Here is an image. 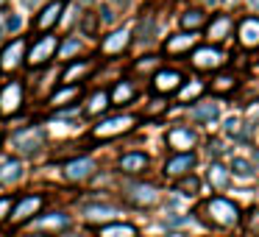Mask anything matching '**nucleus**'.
Listing matches in <instances>:
<instances>
[{
  "label": "nucleus",
  "instance_id": "1",
  "mask_svg": "<svg viewBox=\"0 0 259 237\" xmlns=\"http://www.w3.org/2000/svg\"><path fill=\"white\" fill-rule=\"evenodd\" d=\"M203 215H209V223L220 226V229H231L240 220V209L229 198H209L206 207H203Z\"/></svg>",
  "mask_w": 259,
  "mask_h": 237
},
{
  "label": "nucleus",
  "instance_id": "2",
  "mask_svg": "<svg viewBox=\"0 0 259 237\" xmlns=\"http://www.w3.org/2000/svg\"><path fill=\"white\" fill-rule=\"evenodd\" d=\"M14 151L17 153H25V156H36V153L45 148V131L39 129V126H28V129L17 131L12 140Z\"/></svg>",
  "mask_w": 259,
  "mask_h": 237
},
{
  "label": "nucleus",
  "instance_id": "3",
  "mask_svg": "<svg viewBox=\"0 0 259 237\" xmlns=\"http://www.w3.org/2000/svg\"><path fill=\"white\" fill-rule=\"evenodd\" d=\"M134 126H137V120L131 117V114H114V117H106L98 126H92L90 134L95 137V140H109V137H120V134H125V131H131Z\"/></svg>",
  "mask_w": 259,
  "mask_h": 237
},
{
  "label": "nucleus",
  "instance_id": "4",
  "mask_svg": "<svg viewBox=\"0 0 259 237\" xmlns=\"http://www.w3.org/2000/svg\"><path fill=\"white\" fill-rule=\"evenodd\" d=\"M25 92H23V81H6L0 87V117H12L23 109Z\"/></svg>",
  "mask_w": 259,
  "mask_h": 237
},
{
  "label": "nucleus",
  "instance_id": "5",
  "mask_svg": "<svg viewBox=\"0 0 259 237\" xmlns=\"http://www.w3.org/2000/svg\"><path fill=\"white\" fill-rule=\"evenodd\" d=\"M184 84V73L176 67H162L151 75V90L159 95H167V92H179Z\"/></svg>",
  "mask_w": 259,
  "mask_h": 237
},
{
  "label": "nucleus",
  "instance_id": "6",
  "mask_svg": "<svg viewBox=\"0 0 259 237\" xmlns=\"http://www.w3.org/2000/svg\"><path fill=\"white\" fill-rule=\"evenodd\" d=\"M125 195H128V201L134 207L148 209L159 201V187L148 184V181H131V184H125Z\"/></svg>",
  "mask_w": 259,
  "mask_h": 237
},
{
  "label": "nucleus",
  "instance_id": "7",
  "mask_svg": "<svg viewBox=\"0 0 259 237\" xmlns=\"http://www.w3.org/2000/svg\"><path fill=\"white\" fill-rule=\"evenodd\" d=\"M42 207H45V195H39V192H34V195H23L17 201V207L9 212V220H12V223H25V220H31L34 215H39Z\"/></svg>",
  "mask_w": 259,
  "mask_h": 237
},
{
  "label": "nucleus",
  "instance_id": "8",
  "mask_svg": "<svg viewBox=\"0 0 259 237\" xmlns=\"http://www.w3.org/2000/svg\"><path fill=\"white\" fill-rule=\"evenodd\" d=\"M226 64V53L218 51L214 45L192 48V67L195 70H218Z\"/></svg>",
  "mask_w": 259,
  "mask_h": 237
},
{
  "label": "nucleus",
  "instance_id": "9",
  "mask_svg": "<svg viewBox=\"0 0 259 237\" xmlns=\"http://www.w3.org/2000/svg\"><path fill=\"white\" fill-rule=\"evenodd\" d=\"M56 48H59V40L56 36H39V40L34 42V48L28 51V64L31 67H39V64L51 62L53 56H56Z\"/></svg>",
  "mask_w": 259,
  "mask_h": 237
},
{
  "label": "nucleus",
  "instance_id": "10",
  "mask_svg": "<svg viewBox=\"0 0 259 237\" xmlns=\"http://www.w3.org/2000/svg\"><path fill=\"white\" fill-rule=\"evenodd\" d=\"M23 56H25V40L17 36V40H12L9 45H3V51H0V70L14 73V70L23 64Z\"/></svg>",
  "mask_w": 259,
  "mask_h": 237
},
{
  "label": "nucleus",
  "instance_id": "11",
  "mask_svg": "<svg viewBox=\"0 0 259 237\" xmlns=\"http://www.w3.org/2000/svg\"><path fill=\"white\" fill-rule=\"evenodd\" d=\"M167 142H170V148H173L176 153L192 151V148H195V142H198V134L192 129H187V126H176V129H170Z\"/></svg>",
  "mask_w": 259,
  "mask_h": 237
},
{
  "label": "nucleus",
  "instance_id": "12",
  "mask_svg": "<svg viewBox=\"0 0 259 237\" xmlns=\"http://www.w3.org/2000/svg\"><path fill=\"white\" fill-rule=\"evenodd\" d=\"M95 70V62L92 59H70L67 67L62 73V84H78L84 75H90Z\"/></svg>",
  "mask_w": 259,
  "mask_h": 237
},
{
  "label": "nucleus",
  "instance_id": "13",
  "mask_svg": "<svg viewBox=\"0 0 259 237\" xmlns=\"http://www.w3.org/2000/svg\"><path fill=\"white\" fill-rule=\"evenodd\" d=\"M192 168H195V153H192V151H181V153H176L173 159H167L164 173L173 176V179H181V176H187Z\"/></svg>",
  "mask_w": 259,
  "mask_h": 237
},
{
  "label": "nucleus",
  "instance_id": "14",
  "mask_svg": "<svg viewBox=\"0 0 259 237\" xmlns=\"http://www.w3.org/2000/svg\"><path fill=\"white\" fill-rule=\"evenodd\" d=\"M237 36H240L242 48H259V17H245L237 25Z\"/></svg>",
  "mask_w": 259,
  "mask_h": 237
},
{
  "label": "nucleus",
  "instance_id": "15",
  "mask_svg": "<svg viewBox=\"0 0 259 237\" xmlns=\"http://www.w3.org/2000/svg\"><path fill=\"white\" fill-rule=\"evenodd\" d=\"M62 12H64V3L62 0H53V3H48L45 9H42L39 14H36V31H51L53 25L62 20Z\"/></svg>",
  "mask_w": 259,
  "mask_h": 237
},
{
  "label": "nucleus",
  "instance_id": "16",
  "mask_svg": "<svg viewBox=\"0 0 259 237\" xmlns=\"http://www.w3.org/2000/svg\"><path fill=\"white\" fill-rule=\"evenodd\" d=\"M148 153H142V151H131V153H123L120 156V170L123 173H128V176H140V173H145L148 170Z\"/></svg>",
  "mask_w": 259,
  "mask_h": 237
},
{
  "label": "nucleus",
  "instance_id": "17",
  "mask_svg": "<svg viewBox=\"0 0 259 237\" xmlns=\"http://www.w3.org/2000/svg\"><path fill=\"white\" fill-rule=\"evenodd\" d=\"M62 173H64V179H67V181H81V179H87V176L95 173V162H92V159H87V156L73 159V162L64 165Z\"/></svg>",
  "mask_w": 259,
  "mask_h": 237
},
{
  "label": "nucleus",
  "instance_id": "18",
  "mask_svg": "<svg viewBox=\"0 0 259 237\" xmlns=\"http://www.w3.org/2000/svg\"><path fill=\"white\" fill-rule=\"evenodd\" d=\"M128 42H131V31L128 28H117L103 40L101 51L106 53V56H114V53H123L125 48H128Z\"/></svg>",
  "mask_w": 259,
  "mask_h": 237
},
{
  "label": "nucleus",
  "instance_id": "19",
  "mask_svg": "<svg viewBox=\"0 0 259 237\" xmlns=\"http://www.w3.org/2000/svg\"><path fill=\"white\" fill-rule=\"evenodd\" d=\"M134 98H137V87H134V81H128V78L117 81V84L112 87V92H109V103H112V106H125V103H131Z\"/></svg>",
  "mask_w": 259,
  "mask_h": 237
},
{
  "label": "nucleus",
  "instance_id": "20",
  "mask_svg": "<svg viewBox=\"0 0 259 237\" xmlns=\"http://www.w3.org/2000/svg\"><path fill=\"white\" fill-rule=\"evenodd\" d=\"M198 42V31H181V34H173L167 42H164V53H184L192 51Z\"/></svg>",
  "mask_w": 259,
  "mask_h": 237
},
{
  "label": "nucleus",
  "instance_id": "21",
  "mask_svg": "<svg viewBox=\"0 0 259 237\" xmlns=\"http://www.w3.org/2000/svg\"><path fill=\"white\" fill-rule=\"evenodd\" d=\"M229 34H231V17L229 14H214L209 28H206V40L209 42H223Z\"/></svg>",
  "mask_w": 259,
  "mask_h": 237
},
{
  "label": "nucleus",
  "instance_id": "22",
  "mask_svg": "<svg viewBox=\"0 0 259 237\" xmlns=\"http://www.w3.org/2000/svg\"><path fill=\"white\" fill-rule=\"evenodd\" d=\"M114 215H120L112 204H87L84 207V218L87 223H103V220H112Z\"/></svg>",
  "mask_w": 259,
  "mask_h": 237
},
{
  "label": "nucleus",
  "instance_id": "23",
  "mask_svg": "<svg viewBox=\"0 0 259 237\" xmlns=\"http://www.w3.org/2000/svg\"><path fill=\"white\" fill-rule=\"evenodd\" d=\"M25 173V165L20 159H3L0 162V184H14Z\"/></svg>",
  "mask_w": 259,
  "mask_h": 237
},
{
  "label": "nucleus",
  "instance_id": "24",
  "mask_svg": "<svg viewBox=\"0 0 259 237\" xmlns=\"http://www.w3.org/2000/svg\"><path fill=\"white\" fill-rule=\"evenodd\" d=\"M36 229L39 231H56V229H67L70 226V215L64 212H51V215H42V218H36Z\"/></svg>",
  "mask_w": 259,
  "mask_h": 237
},
{
  "label": "nucleus",
  "instance_id": "25",
  "mask_svg": "<svg viewBox=\"0 0 259 237\" xmlns=\"http://www.w3.org/2000/svg\"><path fill=\"white\" fill-rule=\"evenodd\" d=\"M206 179H209V184H212L214 190H226V187L231 184V170L223 168L220 162H212V168L206 170Z\"/></svg>",
  "mask_w": 259,
  "mask_h": 237
},
{
  "label": "nucleus",
  "instance_id": "26",
  "mask_svg": "<svg viewBox=\"0 0 259 237\" xmlns=\"http://www.w3.org/2000/svg\"><path fill=\"white\" fill-rule=\"evenodd\" d=\"M203 23H206V12H203V9H187L179 17V25L184 31H201Z\"/></svg>",
  "mask_w": 259,
  "mask_h": 237
},
{
  "label": "nucleus",
  "instance_id": "27",
  "mask_svg": "<svg viewBox=\"0 0 259 237\" xmlns=\"http://www.w3.org/2000/svg\"><path fill=\"white\" fill-rule=\"evenodd\" d=\"M109 109V92L106 90H98L90 95V101H87V117H98V114H103Z\"/></svg>",
  "mask_w": 259,
  "mask_h": 237
},
{
  "label": "nucleus",
  "instance_id": "28",
  "mask_svg": "<svg viewBox=\"0 0 259 237\" xmlns=\"http://www.w3.org/2000/svg\"><path fill=\"white\" fill-rule=\"evenodd\" d=\"M156 17H151V14H145V17L140 20V25H137V36H140V45H151L153 36H156Z\"/></svg>",
  "mask_w": 259,
  "mask_h": 237
},
{
  "label": "nucleus",
  "instance_id": "29",
  "mask_svg": "<svg viewBox=\"0 0 259 237\" xmlns=\"http://www.w3.org/2000/svg\"><path fill=\"white\" fill-rule=\"evenodd\" d=\"M98 237H140V231L131 223H106L98 231Z\"/></svg>",
  "mask_w": 259,
  "mask_h": 237
},
{
  "label": "nucleus",
  "instance_id": "30",
  "mask_svg": "<svg viewBox=\"0 0 259 237\" xmlns=\"http://www.w3.org/2000/svg\"><path fill=\"white\" fill-rule=\"evenodd\" d=\"M78 95H81V87L78 84H64L59 92H53V95H51V106H64V103L75 101Z\"/></svg>",
  "mask_w": 259,
  "mask_h": 237
},
{
  "label": "nucleus",
  "instance_id": "31",
  "mask_svg": "<svg viewBox=\"0 0 259 237\" xmlns=\"http://www.w3.org/2000/svg\"><path fill=\"white\" fill-rule=\"evenodd\" d=\"M218 112H220L218 103H209V101H203V103L198 101L195 106H192V117H195L198 123H212V120L218 117Z\"/></svg>",
  "mask_w": 259,
  "mask_h": 237
},
{
  "label": "nucleus",
  "instance_id": "32",
  "mask_svg": "<svg viewBox=\"0 0 259 237\" xmlns=\"http://www.w3.org/2000/svg\"><path fill=\"white\" fill-rule=\"evenodd\" d=\"M81 48H84V45H81V40H75V36H67L64 42H59L56 51H59V59H67V62H70L73 56H78V53H81Z\"/></svg>",
  "mask_w": 259,
  "mask_h": 237
},
{
  "label": "nucleus",
  "instance_id": "33",
  "mask_svg": "<svg viewBox=\"0 0 259 237\" xmlns=\"http://www.w3.org/2000/svg\"><path fill=\"white\" fill-rule=\"evenodd\" d=\"M203 92V84L201 81H195V78H184V90H179V101H184V103H190L195 95H201Z\"/></svg>",
  "mask_w": 259,
  "mask_h": 237
},
{
  "label": "nucleus",
  "instance_id": "34",
  "mask_svg": "<svg viewBox=\"0 0 259 237\" xmlns=\"http://www.w3.org/2000/svg\"><path fill=\"white\" fill-rule=\"evenodd\" d=\"M212 90L214 92H231V90H237V75H231V73H223V75H214V81H212Z\"/></svg>",
  "mask_w": 259,
  "mask_h": 237
},
{
  "label": "nucleus",
  "instance_id": "35",
  "mask_svg": "<svg viewBox=\"0 0 259 237\" xmlns=\"http://www.w3.org/2000/svg\"><path fill=\"white\" fill-rule=\"evenodd\" d=\"M231 173L240 176V179H253V176H256V170H253V165L248 162V159L237 156L234 162H231Z\"/></svg>",
  "mask_w": 259,
  "mask_h": 237
},
{
  "label": "nucleus",
  "instance_id": "36",
  "mask_svg": "<svg viewBox=\"0 0 259 237\" xmlns=\"http://www.w3.org/2000/svg\"><path fill=\"white\" fill-rule=\"evenodd\" d=\"M176 190H179V192H187V195H195V192L201 190V181H198L195 176L187 173V176H181V179L176 181Z\"/></svg>",
  "mask_w": 259,
  "mask_h": 237
},
{
  "label": "nucleus",
  "instance_id": "37",
  "mask_svg": "<svg viewBox=\"0 0 259 237\" xmlns=\"http://www.w3.org/2000/svg\"><path fill=\"white\" fill-rule=\"evenodd\" d=\"M95 31H98V17H95V12H81V34L90 36V34H95Z\"/></svg>",
  "mask_w": 259,
  "mask_h": 237
},
{
  "label": "nucleus",
  "instance_id": "38",
  "mask_svg": "<svg viewBox=\"0 0 259 237\" xmlns=\"http://www.w3.org/2000/svg\"><path fill=\"white\" fill-rule=\"evenodd\" d=\"M20 28H23V17H20V14H9V17H6V31L17 34Z\"/></svg>",
  "mask_w": 259,
  "mask_h": 237
},
{
  "label": "nucleus",
  "instance_id": "39",
  "mask_svg": "<svg viewBox=\"0 0 259 237\" xmlns=\"http://www.w3.org/2000/svg\"><path fill=\"white\" fill-rule=\"evenodd\" d=\"M240 129H242V120L240 117H229V120H226V134L237 137V134H240Z\"/></svg>",
  "mask_w": 259,
  "mask_h": 237
},
{
  "label": "nucleus",
  "instance_id": "40",
  "mask_svg": "<svg viewBox=\"0 0 259 237\" xmlns=\"http://www.w3.org/2000/svg\"><path fill=\"white\" fill-rule=\"evenodd\" d=\"M101 20H103L106 25H109V23H114V20H117V12H114V9L106 3V6H101Z\"/></svg>",
  "mask_w": 259,
  "mask_h": 237
},
{
  "label": "nucleus",
  "instance_id": "41",
  "mask_svg": "<svg viewBox=\"0 0 259 237\" xmlns=\"http://www.w3.org/2000/svg\"><path fill=\"white\" fill-rule=\"evenodd\" d=\"M9 212H12V195H3L0 198V220L9 218Z\"/></svg>",
  "mask_w": 259,
  "mask_h": 237
},
{
  "label": "nucleus",
  "instance_id": "42",
  "mask_svg": "<svg viewBox=\"0 0 259 237\" xmlns=\"http://www.w3.org/2000/svg\"><path fill=\"white\" fill-rule=\"evenodd\" d=\"M131 3H134V0H109V6H112L114 12H128Z\"/></svg>",
  "mask_w": 259,
  "mask_h": 237
},
{
  "label": "nucleus",
  "instance_id": "43",
  "mask_svg": "<svg viewBox=\"0 0 259 237\" xmlns=\"http://www.w3.org/2000/svg\"><path fill=\"white\" fill-rule=\"evenodd\" d=\"M164 109H167V103H164V101H153V106H148V114H162Z\"/></svg>",
  "mask_w": 259,
  "mask_h": 237
},
{
  "label": "nucleus",
  "instance_id": "44",
  "mask_svg": "<svg viewBox=\"0 0 259 237\" xmlns=\"http://www.w3.org/2000/svg\"><path fill=\"white\" fill-rule=\"evenodd\" d=\"M248 231L259 234V212H251V223H248Z\"/></svg>",
  "mask_w": 259,
  "mask_h": 237
},
{
  "label": "nucleus",
  "instance_id": "45",
  "mask_svg": "<svg viewBox=\"0 0 259 237\" xmlns=\"http://www.w3.org/2000/svg\"><path fill=\"white\" fill-rule=\"evenodd\" d=\"M209 151H212V153H214V156H218V153H220V151H226V148H220V142H218V140H214V142H209Z\"/></svg>",
  "mask_w": 259,
  "mask_h": 237
},
{
  "label": "nucleus",
  "instance_id": "46",
  "mask_svg": "<svg viewBox=\"0 0 259 237\" xmlns=\"http://www.w3.org/2000/svg\"><path fill=\"white\" fill-rule=\"evenodd\" d=\"M3 34H6V14H0V42H3Z\"/></svg>",
  "mask_w": 259,
  "mask_h": 237
},
{
  "label": "nucleus",
  "instance_id": "47",
  "mask_svg": "<svg viewBox=\"0 0 259 237\" xmlns=\"http://www.w3.org/2000/svg\"><path fill=\"white\" fill-rule=\"evenodd\" d=\"M248 6H251L253 12H259V0H248Z\"/></svg>",
  "mask_w": 259,
  "mask_h": 237
},
{
  "label": "nucleus",
  "instance_id": "48",
  "mask_svg": "<svg viewBox=\"0 0 259 237\" xmlns=\"http://www.w3.org/2000/svg\"><path fill=\"white\" fill-rule=\"evenodd\" d=\"M25 6H36V0H25Z\"/></svg>",
  "mask_w": 259,
  "mask_h": 237
},
{
  "label": "nucleus",
  "instance_id": "49",
  "mask_svg": "<svg viewBox=\"0 0 259 237\" xmlns=\"http://www.w3.org/2000/svg\"><path fill=\"white\" fill-rule=\"evenodd\" d=\"M223 3H226V6H234V3H237V0H223Z\"/></svg>",
  "mask_w": 259,
  "mask_h": 237
},
{
  "label": "nucleus",
  "instance_id": "50",
  "mask_svg": "<svg viewBox=\"0 0 259 237\" xmlns=\"http://www.w3.org/2000/svg\"><path fill=\"white\" fill-rule=\"evenodd\" d=\"M6 3H9V0H0V6H6Z\"/></svg>",
  "mask_w": 259,
  "mask_h": 237
},
{
  "label": "nucleus",
  "instance_id": "51",
  "mask_svg": "<svg viewBox=\"0 0 259 237\" xmlns=\"http://www.w3.org/2000/svg\"><path fill=\"white\" fill-rule=\"evenodd\" d=\"M173 237H184V234H173Z\"/></svg>",
  "mask_w": 259,
  "mask_h": 237
}]
</instances>
